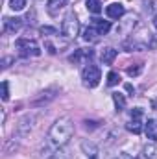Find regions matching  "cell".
<instances>
[{"label": "cell", "instance_id": "5", "mask_svg": "<svg viewBox=\"0 0 157 159\" xmlns=\"http://www.w3.org/2000/svg\"><path fill=\"white\" fill-rule=\"evenodd\" d=\"M81 80L85 87H96L102 80V72L96 65H85L83 72H81Z\"/></svg>", "mask_w": 157, "mask_h": 159}, {"label": "cell", "instance_id": "8", "mask_svg": "<svg viewBox=\"0 0 157 159\" xmlns=\"http://www.w3.org/2000/svg\"><path fill=\"white\" fill-rule=\"evenodd\" d=\"M2 26H4V32H6V34H15V32H19V30H20L22 20H20V19H17V17H4Z\"/></svg>", "mask_w": 157, "mask_h": 159}, {"label": "cell", "instance_id": "13", "mask_svg": "<svg viewBox=\"0 0 157 159\" xmlns=\"http://www.w3.org/2000/svg\"><path fill=\"white\" fill-rule=\"evenodd\" d=\"M135 24H137V17L131 15L128 20H124V28H120V30H117V32L118 34H124V35H131V30L135 28Z\"/></svg>", "mask_w": 157, "mask_h": 159}, {"label": "cell", "instance_id": "15", "mask_svg": "<svg viewBox=\"0 0 157 159\" xmlns=\"http://www.w3.org/2000/svg\"><path fill=\"white\" fill-rule=\"evenodd\" d=\"M115 57H117V50L115 48H104L102 50V61L105 65H111L115 61Z\"/></svg>", "mask_w": 157, "mask_h": 159}, {"label": "cell", "instance_id": "28", "mask_svg": "<svg viewBox=\"0 0 157 159\" xmlns=\"http://www.w3.org/2000/svg\"><path fill=\"white\" fill-rule=\"evenodd\" d=\"M154 26H155V30H157V15L154 17Z\"/></svg>", "mask_w": 157, "mask_h": 159}, {"label": "cell", "instance_id": "4", "mask_svg": "<svg viewBox=\"0 0 157 159\" xmlns=\"http://www.w3.org/2000/svg\"><path fill=\"white\" fill-rule=\"evenodd\" d=\"M61 32H63V35H67V37H76L79 32V20L78 17H76V13H67L65 15V19H63V24H61Z\"/></svg>", "mask_w": 157, "mask_h": 159}, {"label": "cell", "instance_id": "17", "mask_svg": "<svg viewBox=\"0 0 157 159\" xmlns=\"http://www.w3.org/2000/svg\"><path fill=\"white\" fill-rule=\"evenodd\" d=\"M85 4H87V9H89L91 13H94V15H98V13L102 11V2H100V0H87Z\"/></svg>", "mask_w": 157, "mask_h": 159}, {"label": "cell", "instance_id": "6", "mask_svg": "<svg viewBox=\"0 0 157 159\" xmlns=\"http://www.w3.org/2000/svg\"><path fill=\"white\" fill-rule=\"evenodd\" d=\"M128 129L133 133H141V129H142V109L141 107H135L131 111V120L128 124Z\"/></svg>", "mask_w": 157, "mask_h": 159}, {"label": "cell", "instance_id": "19", "mask_svg": "<svg viewBox=\"0 0 157 159\" xmlns=\"http://www.w3.org/2000/svg\"><path fill=\"white\" fill-rule=\"evenodd\" d=\"M50 159H72V154H70L69 150H65V148H59V150H56V152L52 154Z\"/></svg>", "mask_w": 157, "mask_h": 159}, {"label": "cell", "instance_id": "25", "mask_svg": "<svg viewBox=\"0 0 157 159\" xmlns=\"http://www.w3.org/2000/svg\"><path fill=\"white\" fill-rule=\"evenodd\" d=\"M9 98V91H7V81H2V100L6 102Z\"/></svg>", "mask_w": 157, "mask_h": 159}, {"label": "cell", "instance_id": "9", "mask_svg": "<svg viewBox=\"0 0 157 159\" xmlns=\"http://www.w3.org/2000/svg\"><path fill=\"white\" fill-rule=\"evenodd\" d=\"M105 13H107V17H109V19H117V20H118V19H122V17H124L126 9H124V6H122V4L115 2V4H109V6H107Z\"/></svg>", "mask_w": 157, "mask_h": 159}, {"label": "cell", "instance_id": "26", "mask_svg": "<svg viewBox=\"0 0 157 159\" xmlns=\"http://www.w3.org/2000/svg\"><path fill=\"white\" fill-rule=\"evenodd\" d=\"M150 48H157V35H152V41H150Z\"/></svg>", "mask_w": 157, "mask_h": 159}, {"label": "cell", "instance_id": "3", "mask_svg": "<svg viewBox=\"0 0 157 159\" xmlns=\"http://www.w3.org/2000/svg\"><path fill=\"white\" fill-rule=\"evenodd\" d=\"M15 46H17V50H19V54L22 57H30V56L32 57H37V56H41L39 44L32 39H19L15 43Z\"/></svg>", "mask_w": 157, "mask_h": 159}, {"label": "cell", "instance_id": "12", "mask_svg": "<svg viewBox=\"0 0 157 159\" xmlns=\"http://www.w3.org/2000/svg\"><path fill=\"white\" fill-rule=\"evenodd\" d=\"M56 91H44V93H41L39 96L34 100V106H44L46 102H50V100H54L56 98V94H54Z\"/></svg>", "mask_w": 157, "mask_h": 159}, {"label": "cell", "instance_id": "29", "mask_svg": "<svg viewBox=\"0 0 157 159\" xmlns=\"http://www.w3.org/2000/svg\"><path fill=\"white\" fill-rule=\"evenodd\" d=\"M89 159H98V157H96V156H91V157H89Z\"/></svg>", "mask_w": 157, "mask_h": 159}, {"label": "cell", "instance_id": "27", "mask_svg": "<svg viewBox=\"0 0 157 159\" xmlns=\"http://www.w3.org/2000/svg\"><path fill=\"white\" fill-rule=\"evenodd\" d=\"M152 109H157V98L155 100H152Z\"/></svg>", "mask_w": 157, "mask_h": 159}, {"label": "cell", "instance_id": "20", "mask_svg": "<svg viewBox=\"0 0 157 159\" xmlns=\"http://www.w3.org/2000/svg\"><path fill=\"white\" fill-rule=\"evenodd\" d=\"M144 157L146 159H157V146L155 144H146V146H144Z\"/></svg>", "mask_w": 157, "mask_h": 159}, {"label": "cell", "instance_id": "11", "mask_svg": "<svg viewBox=\"0 0 157 159\" xmlns=\"http://www.w3.org/2000/svg\"><path fill=\"white\" fill-rule=\"evenodd\" d=\"M144 129H146V135H148V139H152V141H157V120L150 119L144 122Z\"/></svg>", "mask_w": 157, "mask_h": 159}, {"label": "cell", "instance_id": "14", "mask_svg": "<svg viewBox=\"0 0 157 159\" xmlns=\"http://www.w3.org/2000/svg\"><path fill=\"white\" fill-rule=\"evenodd\" d=\"M67 2H69V0H48V2H46V7H48V11L54 15V13H57L61 7H65Z\"/></svg>", "mask_w": 157, "mask_h": 159}, {"label": "cell", "instance_id": "1", "mask_svg": "<svg viewBox=\"0 0 157 159\" xmlns=\"http://www.w3.org/2000/svg\"><path fill=\"white\" fill-rule=\"evenodd\" d=\"M72 133H74V124H72V120L69 117L56 120L52 124L50 131H48V137H46V150H54L56 152V150L63 148L70 141Z\"/></svg>", "mask_w": 157, "mask_h": 159}, {"label": "cell", "instance_id": "7", "mask_svg": "<svg viewBox=\"0 0 157 159\" xmlns=\"http://www.w3.org/2000/svg\"><path fill=\"white\" fill-rule=\"evenodd\" d=\"M92 57V50L89 48H78L72 56H70V61L74 63V65H87V61Z\"/></svg>", "mask_w": 157, "mask_h": 159}, {"label": "cell", "instance_id": "10", "mask_svg": "<svg viewBox=\"0 0 157 159\" xmlns=\"http://www.w3.org/2000/svg\"><path fill=\"white\" fill-rule=\"evenodd\" d=\"M91 26H94L100 35H105L111 30V22L109 20H102V19H92V24Z\"/></svg>", "mask_w": 157, "mask_h": 159}, {"label": "cell", "instance_id": "24", "mask_svg": "<svg viewBox=\"0 0 157 159\" xmlns=\"http://www.w3.org/2000/svg\"><path fill=\"white\" fill-rule=\"evenodd\" d=\"M141 70H142V65L129 67V69H128V74H129V76H139V74H141Z\"/></svg>", "mask_w": 157, "mask_h": 159}, {"label": "cell", "instance_id": "23", "mask_svg": "<svg viewBox=\"0 0 157 159\" xmlns=\"http://www.w3.org/2000/svg\"><path fill=\"white\" fill-rule=\"evenodd\" d=\"M41 34H43V35H57V30H56V28L43 26V28H41Z\"/></svg>", "mask_w": 157, "mask_h": 159}, {"label": "cell", "instance_id": "22", "mask_svg": "<svg viewBox=\"0 0 157 159\" xmlns=\"http://www.w3.org/2000/svg\"><path fill=\"white\" fill-rule=\"evenodd\" d=\"M118 81H120V76H118L117 72H109V74H107V85H109V87L118 85Z\"/></svg>", "mask_w": 157, "mask_h": 159}, {"label": "cell", "instance_id": "21", "mask_svg": "<svg viewBox=\"0 0 157 159\" xmlns=\"http://www.w3.org/2000/svg\"><path fill=\"white\" fill-rule=\"evenodd\" d=\"M24 6H26V0H9V7L13 11H20L24 9Z\"/></svg>", "mask_w": 157, "mask_h": 159}, {"label": "cell", "instance_id": "18", "mask_svg": "<svg viewBox=\"0 0 157 159\" xmlns=\"http://www.w3.org/2000/svg\"><path fill=\"white\" fill-rule=\"evenodd\" d=\"M113 102H115V106H117V111H122V109L126 107V98H124V94H120V93H113Z\"/></svg>", "mask_w": 157, "mask_h": 159}, {"label": "cell", "instance_id": "2", "mask_svg": "<svg viewBox=\"0 0 157 159\" xmlns=\"http://www.w3.org/2000/svg\"><path fill=\"white\" fill-rule=\"evenodd\" d=\"M150 41H152V35L148 32H142L139 35H131L129 41L124 43V48L128 52H131V50H144V48H150Z\"/></svg>", "mask_w": 157, "mask_h": 159}, {"label": "cell", "instance_id": "16", "mask_svg": "<svg viewBox=\"0 0 157 159\" xmlns=\"http://www.w3.org/2000/svg\"><path fill=\"white\" fill-rule=\"evenodd\" d=\"M100 37V34L96 32V28L94 26H89V28H85V32H83V39L85 41H91V43H94V41H98Z\"/></svg>", "mask_w": 157, "mask_h": 159}]
</instances>
